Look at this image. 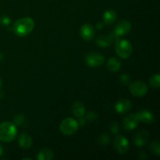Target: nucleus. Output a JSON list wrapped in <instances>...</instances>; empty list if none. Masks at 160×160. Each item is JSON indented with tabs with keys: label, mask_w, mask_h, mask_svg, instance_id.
<instances>
[{
	"label": "nucleus",
	"mask_w": 160,
	"mask_h": 160,
	"mask_svg": "<svg viewBox=\"0 0 160 160\" xmlns=\"http://www.w3.org/2000/svg\"><path fill=\"white\" fill-rule=\"evenodd\" d=\"M35 23L31 17H23L17 21L12 25V31L18 37H25L32 32L34 30Z\"/></svg>",
	"instance_id": "obj_1"
},
{
	"label": "nucleus",
	"mask_w": 160,
	"mask_h": 160,
	"mask_svg": "<svg viewBox=\"0 0 160 160\" xmlns=\"http://www.w3.org/2000/svg\"><path fill=\"white\" fill-rule=\"evenodd\" d=\"M17 130L16 125L11 122L6 121L0 123V141L11 142L16 138Z\"/></svg>",
	"instance_id": "obj_2"
},
{
	"label": "nucleus",
	"mask_w": 160,
	"mask_h": 160,
	"mask_svg": "<svg viewBox=\"0 0 160 160\" xmlns=\"http://www.w3.org/2000/svg\"><path fill=\"white\" fill-rule=\"evenodd\" d=\"M115 50L119 57L122 59H128L132 54L133 47L128 40L117 39L116 42Z\"/></svg>",
	"instance_id": "obj_3"
},
{
	"label": "nucleus",
	"mask_w": 160,
	"mask_h": 160,
	"mask_svg": "<svg viewBox=\"0 0 160 160\" xmlns=\"http://www.w3.org/2000/svg\"><path fill=\"white\" fill-rule=\"evenodd\" d=\"M78 122L73 118H66L61 122L59 125V130L64 135L70 136L75 134L78 130Z\"/></svg>",
	"instance_id": "obj_4"
},
{
	"label": "nucleus",
	"mask_w": 160,
	"mask_h": 160,
	"mask_svg": "<svg viewBox=\"0 0 160 160\" xmlns=\"http://www.w3.org/2000/svg\"><path fill=\"white\" fill-rule=\"evenodd\" d=\"M130 144L128 138L123 135H117L113 142V148L120 155H123L129 150Z\"/></svg>",
	"instance_id": "obj_5"
},
{
	"label": "nucleus",
	"mask_w": 160,
	"mask_h": 160,
	"mask_svg": "<svg viewBox=\"0 0 160 160\" xmlns=\"http://www.w3.org/2000/svg\"><path fill=\"white\" fill-rule=\"evenodd\" d=\"M129 90L134 96L142 97L145 96L148 92V86L145 82L141 81H134L129 86Z\"/></svg>",
	"instance_id": "obj_6"
},
{
	"label": "nucleus",
	"mask_w": 160,
	"mask_h": 160,
	"mask_svg": "<svg viewBox=\"0 0 160 160\" xmlns=\"http://www.w3.org/2000/svg\"><path fill=\"white\" fill-rule=\"evenodd\" d=\"M105 62V56L98 52H91L86 56L85 62L90 67H98Z\"/></svg>",
	"instance_id": "obj_7"
},
{
	"label": "nucleus",
	"mask_w": 160,
	"mask_h": 160,
	"mask_svg": "<svg viewBox=\"0 0 160 160\" xmlns=\"http://www.w3.org/2000/svg\"><path fill=\"white\" fill-rule=\"evenodd\" d=\"M131 30V22L127 20H120L116 26L113 33L117 37H121L128 34Z\"/></svg>",
	"instance_id": "obj_8"
},
{
	"label": "nucleus",
	"mask_w": 160,
	"mask_h": 160,
	"mask_svg": "<svg viewBox=\"0 0 160 160\" xmlns=\"http://www.w3.org/2000/svg\"><path fill=\"white\" fill-rule=\"evenodd\" d=\"M95 31L93 26L89 24V23H85V24L82 25V27L80 29L81 37L82 38L83 40L86 41V42H89V41L92 40L95 36Z\"/></svg>",
	"instance_id": "obj_9"
},
{
	"label": "nucleus",
	"mask_w": 160,
	"mask_h": 160,
	"mask_svg": "<svg viewBox=\"0 0 160 160\" xmlns=\"http://www.w3.org/2000/svg\"><path fill=\"white\" fill-rule=\"evenodd\" d=\"M149 134L145 130H141L138 131L134 138V144L138 147H143L148 141Z\"/></svg>",
	"instance_id": "obj_10"
},
{
	"label": "nucleus",
	"mask_w": 160,
	"mask_h": 160,
	"mask_svg": "<svg viewBox=\"0 0 160 160\" xmlns=\"http://www.w3.org/2000/svg\"><path fill=\"white\" fill-rule=\"evenodd\" d=\"M138 120L135 114H129L123 120V126L126 131H133L138 125Z\"/></svg>",
	"instance_id": "obj_11"
},
{
	"label": "nucleus",
	"mask_w": 160,
	"mask_h": 160,
	"mask_svg": "<svg viewBox=\"0 0 160 160\" xmlns=\"http://www.w3.org/2000/svg\"><path fill=\"white\" fill-rule=\"evenodd\" d=\"M132 108V103L130 100L123 98L117 101L115 104V109L118 113L123 114L129 112Z\"/></svg>",
	"instance_id": "obj_12"
},
{
	"label": "nucleus",
	"mask_w": 160,
	"mask_h": 160,
	"mask_svg": "<svg viewBox=\"0 0 160 160\" xmlns=\"http://www.w3.org/2000/svg\"><path fill=\"white\" fill-rule=\"evenodd\" d=\"M135 116L139 122H142L144 123H152L155 121V117L153 114L146 109L138 111L135 114Z\"/></svg>",
	"instance_id": "obj_13"
},
{
	"label": "nucleus",
	"mask_w": 160,
	"mask_h": 160,
	"mask_svg": "<svg viewBox=\"0 0 160 160\" xmlns=\"http://www.w3.org/2000/svg\"><path fill=\"white\" fill-rule=\"evenodd\" d=\"M114 38L112 34L109 36L102 34V35H100L97 38L96 40H95V44L100 48H108L109 46H110Z\"/></svg>",
	"instance_id": "obj_14"
},
{
	"label": "nucleus",
	"mask_w": 160,
	"mask_h": 160,
	"mask_svg": "<svg viewBox=\"0 0 160 160\" xmlns=\"http://www.w3.org/2000/svg\"><path fill=\"white\" fill-rule=\"evenodd\" d=\"M72 112L78 118H82L86 112V108L81 102L77 101L72 106Z\"/></svg>",
	"instance_id": "obj_15"
},
{
	"label": "nucleus",
	"mask_w": 160,
	"mask_h": 160,
	"mask_svg": "<svg viewBox=\"0 0 160 160\" xmlns=\"http://www.w3.org/2000/svg\"><path fill=\"white\" fill-rule=\"evenodd\" d=\"M19 145L24 149H28L31 147L33 143V140L29 134L26 133H23L20 135L18 139Z\"/></svg>",
	"instance_id": "obj_16"
},
{
	"label": "nucleus",
	"mask_w": 160,
	"mask_h": 160,
	"mask_svg": "<svg viewBox=\"0 0 160 160\" xmlns=\"http://www.w3.org/2000/svg\"><path fill=\"white\" fill-rule=\"evenodd\" d=\"M117 12L113 9H107L105 11L102 15L103 23L106 25L112 24L117 20Z\"/></svg>",
	"instance_id": "obj_17"
},
{
	"label": "nucleus",
	"mask_w": 160,
	"mask_h": 160,
	"mask_svg": "<svg viewBox=\"0 0 160 160\" xmlns=\"http://www.w3.org/2000/svg\"><path fill=\"white\" fill-rule=\"evenodd\" d=\"M106 67L109 71L116 73V72H118L121 68V62L117 58L111 57L107 60Z\"/></svg>",
	"instance_id": "obj_18"
},
{
	"label": "nucleus",
	"mask_w": 160,
	"mask_h": 160,
	"mask_svg": "<svg viewBox=\"0 0 160 160\" xmlns=\"http://www.w3.org/2000/svg\"><path fill=\"white\" fill-rule=\"evenodd\" d=\"M53 158H54V153L48 148L41 149L37 156V159L38 160H51Z\"/></svg>",
	"instance_id": "obj_19"
},
{
	"label": "nucleus",
	"mask_w": 160,
	"mask_h": 160,
	"mask_svg": "<svg viewBox=\"0 0 160 160\" xmlns=\"http://www.w3.org/2000/svg\"><path fill=\"white\" fill-rule=\"evenodd\" d=\"M149 149L152 154L159 156L160 155V144L159 141L155 140L152 142L149 145Z\"/></svg>",
	"instance_id": "obj_20"
},
{
	"label": "nucleus",
	"mask_w": 160,
	"mask_h": 160,
	"mask_svg": "<svg viewBox=\"0 0 160 160\" xmlns=\"http://www.w3.org/2000/svg\"><path fill=\"white\" fill-rule=\"evenodd\" d=\"M149 84L153 88H159L160 87V76L159 73L151 77L149 79Z\"/></svg>",
	"instance_id": "obj_21"
},
{
	"label": "nucleus",
	"mask_w": 160,
	"mask_h": 160,
	"mask_svg": "<svg viewBox=\"0 0 160 160\" xmlns=\"http://www.w3.org/2000/svg\"><path fill=\"white\" fill-rule=\"evenodd\" d=\"M109 140H110V138H109V136L107 134H102L98 137V142L99 144H101V145H106L107 144H109Z\"/></svg>",
	"instance_id": "obj_22"
},
{
	"label": "nucleus",
	"mask_w": 160,
	"mask_h": 160,
	"mask_svg": "<svg viewBox=\"0 0 160 160\" xmlns=\"http://www.w3.org/2000/svg\"><path fill=\"white\" fill-rule=\"evenodd\" d=\"M26 121V119L23 115H17L14 117L13 123L15 125H18V126H21Z\"/></svg>",
	"instance_id": "obj_23"
},
{
	"label": "nucleus",
	"mask_w": 160,
	"mask_h": 160,
	"mask_svg": "<svg viewBox=\"0 0 160 160\" xmlns=\"http://www.w3.org/2000/svg\"><path fill=\"white\" fill-rule=\"evenodd\" d=\"M11 23V19L8 16L2 15L0 17V24L2 26H7Z\"/></svg>",
	"instance_id": "obj_24"
},
{
	"label": "nucleus",
	"mask_w": 160,
	"mask_h": 160,
	"mask_svg": "<svg viewBox=\"0 0 160 160\" xmlns=\"http://www.w3.org/2000/svg\"><path fill=\"white\" fill-rule=\"evenodd\" d=\"M130 81H131V78L127 74H123L120 76V82L123 84H128Z\"/></svg>",
	"instance_id": "obj_25"
},
{
	"label": "nucleus",
	"mask_w": 160,
	"mask_h": 160,
	"mask_svg": "<svg viewBox=\"0 0 160 160\" xmlns=\"http://www.w3.org/2000/svg\"><path fill=\"white\" fill-rule=\"evenodd\" d=\"M109 128H110V131L113 134H117L119 132V126L116 122H112L110 126H109Z\"/></svg>",
	"instance_id": "obj_26"
},
{
	"label": "nucleus",
	"mask_w": 160,
	"mask_h": 160,
	"mask_svg": "<svg viewBox=\"0 0 160 160\" xmlns=\"http://www.w3.org/2000/svg\"><path fill=\"white\" fill-rule=\"evenodd\" d=\"M3 152H4V149H3V147L0 145V157L3 155Z\"/></svg>",
	"instance_id": "obj_27"
},
{
	"label": "nucleus",
	"mask_w": 160,
	"mask_h": 160,
	"mask_svg": "<svg viewBox=\"0 0 160 160\" xmlns=\"http://www.w3.org/2000/svg\"><path fill=\"white\" fill-rule=\"evenodd\" d=\"M3 57H4V56H3V53L2 52H0V62H1V61L2 60Z\"/></svg>",
	"instance_id": "obj_28"
},
{
	"label": "nucleus",
	"mask_w": 160,
	"mask_h": 160,
	"mask_svg": "<svg viewBox=\"0 0 160 160\" xmlns=\"http://www.w3.org/2000/svg\"><path fill=\"white\" fill-rule=\"evenodd\" d=\"M2 86V80H1V78H0V89H1Z\"/></svg>",
	"instance_id": "obj_29"
},
{
	"label": "nucleus",
	"mask_w": 160,
	"mask_h": 160,
	"mask_svg": "<svg viewBox=\"0 0 160 160\" xmlns=\"http://www.w3.org/2000/svg\"><path fill=\"white\" fill-rule=\"evenodd\" d=\"M23 159H29V160H31V158H23Z\"/></svg>",
	"instance_id": "obj_30"
}]
</instances>
